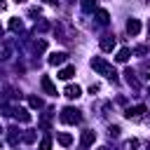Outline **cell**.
Wrapping results in <instances>:
<instances>
[{"instance_id": "cell-1", "label": "cell", "mask_w": 150, "mask_h": 150, "mask_svg": "<svg viewBox=\"0 0 150 150\" xmlns=\"http://www.w3.org/2000/svg\"><path fill=\"white\" fill-rule=\"evenodd\" d=\"M91 68L96 70V73H101V75H105L110 82H117V73H115V68L105 61V59H101V56H94L91 59Z\"/></svg>"}, {"instance_id": "cell-2", "label": "cell", "mask_w": 150, "mask_h": 150, "mask_svg": "<svg viewBox=\"0 0 150 150\" xmlns=\"http://www.w3.org/2000/svg\"><path fill=\"white\" fill-rule=\"evenodd\" d=\"M59 117H61V122H63V124H77V122L82 120V115H80V110H77V108H63Z\"/></svg>"}, {"instance_id": "cell-3", "label": "cell", "mask_w": 150, "mask_h": 150, "mask_svg": "<svg viewBox=\"0 0 150 150\" xmlns=\"http://www.w3.org/2000/svg\"><path fill=\"white\" fill-rule=\"evenodd\" d=\"M49 66H61V63H66L68 61V54L66 52H54V54H49Z\"/></svg>"}, {"instance_id": "cell-4", "label": "cell", "mask_w": 150, "mask_h": 150, "mask_svg": "<svg viewBox=\"0 0 150 150\" xmlns=\"http://www.w3.org/2000/svg\"><path fill=\"white\" fill-rule=\"evenodd\" d=\"M129 120H141L143 115H145V105H134V108H127V112H124Z\"/></svg>"}, {"instance_id": "cell-5", "label": "cell", "mask_w": 150, "mask_h": 150, "mask_svg": "<svg viewBox=\"0 0 150 150\" xmlns=\"http://www.w3.org/2000/svg\"><path fill=\"white\" fill-rule=\"evenodd\" d=\"M40 84H42V89H45L49 96H56V87H54V82H52L47 75H42V77H40Z\"/></svg>"}, {"instance_id": "cell-6", "label": "cell", "mask_w": 150, "mask_h": 150, "mask_svg": "<svg viewBox=\"0 0 150 150\" xmlns=\"http://www.w3.org/2000/svg\"><path fill=\"white\" fill-rule=\"evenodd\" d=\"M63 94H66V96H68L70 101H75V98H80V96H82V89H80L77 84H68Z\"/></svg>"}, {"instance_id": "cell-7", "label": "cell", "mask_w": 150, "mask_h": 150, "mask_svg": "<svg viewBox=\"0 0 150 150\" xmlns=\"http://www.w3.org/2000/svg\"><path fill=\"white\" fill-rule=\"evenodd\" d=\"M127 33L129 35H138L141 33V21L138 19H129L127 21Z\"/></svg>"}, {"instance_id": "cell-8", "label": "cell", "mask_w": 150, "mask_h": 150, "mask_svg": "<svg viewBox=\"0 0 150 150\" xmlns=\"http://www.w3.org/2000/svg\"><path fill=\"white\" fill-rule=\"evenodd\" d=\"M112 47H115V38L112 35H103L101 38V49L103 52H112Z\"/></svg>"}, {"instance_id": "cell-9", "label": "cell", "mask_w": 150, "mask_h": 150, "mask_svg": "<svg viewBox=\"0 0 150 150\" xmlns=\"http://www.w3.org/2000/svg\"><path fill=\"white\" fill-rule=\"evenodd\" d=\"M94 141H96V134H94V131H82V136H80V143H82L84 148H89Z\"/></svg>"}, {"instance_id": "cell-10", "label": "cell", "mask_w": 150, "mask_h": 150, "mask_svg": "<svg viewBox=\"0 0 150 150\" xmlns=\"http://www.w3.org/2000/svg\"><path fill=\"white\" fill-rule=\"evenodd\" d=\"M14 117H16L19 122H30V112H28L26 108H14Z\"/></svg>"}, {"instance_id": "cell-11", "label": "cell", "mask_w": 150, "mask_h": 150, "mask_svg": "<svg viewBox=\"0 0 150 150\" xmlns=\"http://www.w3.org/2000/svg\"><path fill=\"white\" fill-rule=\"evenodd\" d=\"M96 21H98L101 26H105V23L110 21V14H108L105 9H96Z\"/></svg>"}, {"instance_id": "cell-12", "label": "cell", "mask_w": 150, "mask_h": 150, "mask_svg": "<svg viewBox=\"0 0 150 150\" xmlns=\"http://www.w3.org/2000/svg\"><path fill=\"white\" fill-rule=\"evenodd\" d=\"M73 75H75V68H73V66H66V68L59 70V77H61V80H70Z\"/></svg>"}, {"instance_id": "cell-13", "label": "cell", "mask_w": 150, "mask_h": 150, "mask_svg": "<svg viewBox=\"0 0 150 150\" xmlns=\"http://www.w3.org/2000/svg\"><path fill=\"white\" fill-rule=\"evenodd\" d=\"M124 75H127V82H129L131 87H138V80H136V73H134L131 68H127V70H124Z\"/></svg>"}, {"instance_id": "cell-14", "label": "cell", "mask_w": 150, "mask_h": 150, "mask_svg": "<svg viewBox=\"0 0 150 150\" xmlns=\"http://www.w3.org/2000/svg\"><path fill=\"white\" fill-rule=\"evenodd\" d=\"M115 59H117L120 63H127V61H129V49H127V47H122V49L117 52V56H115Z\"/></svg>"}, {"instance_id": "cell-15", "label": "cell", "mask_w": 150, "mask_h": 150, "mask_svg": "<svg viewBox=\"0 0 150 150\" xmlns=\"http://www.w3.org/2000/svg\"><path fill=\"white\" fill-rule=\"evenodd\" d=\"M59 143H61V145H63V148H68V145H70V143H73V136H70V134H66V131H63V134H59Z\"/></svg>"}, {"instance_id": "cell-16", "label": "cell", "mask_w": 150, "mask_h": 150, "mask_svg": "<svg viewBox=\"0 0 150 150\" xmlns=\"http://www.w3.org/2000/svg\"><path fill=\"white\" fill-rule=\"evenodd\" d=\"M82 9L84 12H94L96 9V0H82Z\"/></svg>"}, {"instance_id": "cell-17", "label": "cell", "mask_w": 150, "mask_h": 150, "mask_svg": "<svg viewBox=\"0 0 150 150\" xmlns=\"http://www.w3.org/2000/svg\"><path fill=\"white\" fill-rule=\"evenodd\" d=\"M21 28H23L21 19H12V21H9V30H21Z\"/></svg>"}, {"instance_id": "cell-18", "label": "cell", "mask_w": 150, "mask_h": 150, "mask_svg": "<svg viewBox=\"0 0 150 150\" xmlns=\"http://www.w3.org/2000/svg\"><path fill=\"white\" fill-rule=\"evenodd\" d=\"M49 148H52V138H49V136H45V138L40 141V150H49Z\"/></svg>"}, {"instance_id": "cell-19", "label": "cell", "mask_w": 150, "mask_h": 150, "mask_svg": "<svg viewBox=\"0 0 150 150\" xmlns=\"http://www.w3.org/2000/svg\"><path fill=\"white\" fill-rule=\"evenodd\" d=\"M28 103H30V108H42V101H40L38 96H30V98H28Z\"/></svg>"}, {"instance_id": "cell-20", "label": "cell", "mask_w": 150, "mask_h": 150, "mask_svg": "<svg viewBox=\"0 0 150 150\" xmlns=\"http://www.w3.org/2000/svg\"><path fill=\"white\" fill-rule=\"evenodd\" d=\"M45 49H47V42L45 40H38L35 42V52H45Z\"/></svg>"}, {"instance_id": "cell-21", "label": "cell", "mask_w": 150, "mask_h": 150, "mask_svg": "<svg viewBox=\"0 0 150 150\" xmlns=\"http://www.w3.org/2000/svg\"><path fill=\"white\" fill-rule=\"evenodd\" d=\"M141 73H143L141 77H145V80H148V77H150V66H148V63H143V68H141Z\"/></svg>"}, {"instance_id": "cell-22", "label": "cell", "mask_w": 150, "mask_h": 150, "mask_svg": "<svg viewBox=\"0 0 150 150\" xmlns=\"http://www.w3.org/2000/svg\"><path fill=\"white\" fill-rule=\"evenodd\" d=\"M134 148H138V141H136V138L127 141V150H134Z\"/></svg>"}, {"instance_id": "cell-23", "label": "cell", "mask_w": 150, "mask_h": 150, "mask_svg": "<svg viewBox=\"0 0 150 150\" xmlns=\"http://www.w3.org/2000/svg\"><path fill=\"white\" fill-rule=\"evenodd\" d=\"M108 131H110V136H112V138H117V136H120V127H110Z\"/></svg>"}, {"instance_id": "cell-24", "label": "cell", "mask_w": 150, "mask_h": 150, "mask_svg": "<svg viewBox=\"0 0 150 150\" xmlns=\"http://www.w3.org/2000/svg\"><path fill=\"white\" fill-rule=\"evenodd\" d=\"M23 141H26V143H30V141H35V134H23Z\"/></svg>"}, {"instance_id": "cell-25", "label": "cell", "mask_w": 150, "mask_h": 150, "mask_svg": "<svg viewBox=\"0 0 150 150\" xmlns=\"http://www.w3.org/2000/svg\"><path fill=\"white\" fill-rule=\"evenodd\" d=\"M98 89H101V87H98V84H91V87H89V94H96V91H98Z\"/></svg>"}, {"instance_id": "cell-26", "label": "cell", "mask_w": 150, "mask_h": 150, "mask_svg": "<svg viewBox=\"0 0 150 150\" xmlns=\"http://www.w3.org/2000/svg\"><path fill=\"white\" fill-rule=\"evenodd\" d=\"M5 9H7V2H5V0H0V12H5Z\"/></svg>"}, {"instance_id": "cell-27", "label": "cell", "mask_w": 150, "mask_h": 150, "mask_svg": "<svg viewBox=\"0 0 150 150\" xmlns=\"http://www.w3.org/2000/svg\"><path fill=\"white\" fill-rule=\"evenodd\" d=\"M45 2H49V5H54V2H59V0H45Z\"/></svg>"}, {"instance_id": "cell-28", "label": "cell", "mask_w": 150, "mask_h": 150, "mask_svg": "<svg viewBox=\"0 0 150 150\" xmlns=\"http://www.w3.org/2000/svg\"><path fill=\"white\" fill-rule=\"evenodd\" d=\"M0 35H2V26H0Z\"/></svg>"}, {"instance_id": "cell-29", "label": "cell", "mask_w": 150, "mask_h": 150, "mask_svg": "<svg viewBox=\"0 0 150 150\" xmlns=\"http://www.w3.org/2000/svg\"><path fill=\"white\" fill-rule=\"evenodd\" d=\"M16 2H23V0H16Z\"/></svg>"}, {"instance_id": "cell-30", "label": "cell", "mask_w": 150, "mask_h": 150, "mask_svg": "<svg viewBox=\"0 0 150 150\" xmlns=\"http://www.w3.org/2000/svg\"><path fill=\"white\" fill-rule=\"evenodd\" d=\"M70 2H75V0H70Z\"/></svg>"}]
</instances>
